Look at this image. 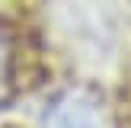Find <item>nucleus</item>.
<instances>
[{"instance_id": "1", "label": "nucleus", "mask_w": 131, "mask_h": 128, "mask_svg": "<svg viewBox=\"0 0 131 128\" xmlns=\"http://www.w3.org/2000/svg\"><path fill=\"white\" fill-rule=\"evenodd\" d=\"M51 128H99V115H96L93 102H83V99L70 96L54 112V125Z\"/></svg>"}]
</instances>
